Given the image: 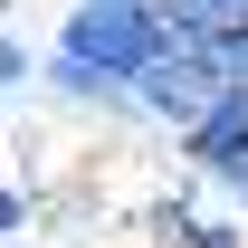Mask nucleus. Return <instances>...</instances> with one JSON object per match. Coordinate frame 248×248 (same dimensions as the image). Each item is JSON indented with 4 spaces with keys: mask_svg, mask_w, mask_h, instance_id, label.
Segmentation results:
<instances>
[{
    "mask_svg": "<svg viewBox=\"0 0 248 248\" xmlns=\"http://www.w3.org/2000/svg\"><path fill=\"white\" fill-rule=\"evenodd\" d=\"M172 143H182V162L210 191H229V201L248 210V86H219V105L191 124V134H172Z\"/></svg>",
    "mask_w": 248,
    "mask_h": 248,
    "instance_id": "nucleus-3",
    "label": "nucleus"
},
{
    "mask_svg": "<svg viewBox=\"0 0 248 248\" xmlns=\"http://www.w3.org/2000/svg\"><path fill=\"white\" fill-rule=\"evenodd\" d=\"M10 229H29V191L19 182H0V239H10Z\"/></svg>",
    "mask_w": 248,
    "mask_h": 248,
    "instance_id": "nucleus-8",
    "label": "nucleus"
},
{
    "mask_svg": "<svg viewBox=\"0 0 248 248\" xmlns=\"http://www.w3.org/2000/svg\"><path fill=\"white\" fill-rule=\"evenodd\" d=\"M219 48V67H229V86H248V29H229V38H210Z\"/></svg>",
    "mask_w": 248,
    "mask_h": 248,
    "instance_id": "nucleus-7",
    "label": "nucleus"
},
{
    "mask_svg": "<svg viewBox=\"0 0 248 248\" xmlns=\"http://www.w3.org/2000/svg\"><path fill=\"white\" fill-rule=\"evenodd\" d=\"M219 86H229V67H219V48L210 38H162V58L134 77V115L143 124H162V134H191V124L219 105Z\"/></svg>",
    "mask_w": 248,
    "mask_h": 248,
    "instance_id": "nucleus-2",
    "label": "nucleus"
},
{
    "mask_svg": "<svg viewBox=\"0 0 248 248\" xmlns=\"http://www.w3.org/2000/svg\"><path fill=\"white\" fill-rule=\"evenodd\" d=\"M162 19L182 38H229V29H248V0H153Z\"/></svg>",
    "mask_w": 248,
    "mask_h": 248,
    "instance_id": "nucleus-5",
    "label": "nucleus"
},
{
    "mask_svg": "<svg viewBox=\"0 0 248 248\" xmlns=\"http://www.w3.org/2000/svg\"><path fill=\"white\" fill-rule=\"evenodd\" d=\"M143 239H153V248H248V219L201 210L191 191H162L153 210H143Z\"/></svg>",
    "mask_w": 248,
    "mask_h": 248,
    "instance_id": "nucleus-4",
    "label": "nucleus"
},
{
    "mask_svg": "<svg viewBox=\"0 0 248 248\" xmlns=\"http://www.w3.org/2000/svg\"><path fill=\"white\" fill-rule=\"evenodd\" d=\"M29 77H38V58H29V48H19L10 29H0V95H19Z\"/></svg>",
    "mask_w": 248,
    "mask_h": 248,
    "instance_id": "nucleus-6",
    "label": "nucleus"
},
{
    "mask_svg": "<svg viewBox=\"0 0 248 248\" xmlns=\"http://www.w3.org/2000/svg\"><path fill=\"white\" fill-rule=\"evenodd\" d=\"M162 38H172V19H162L153 0H67V29L58 48H48V86L67 95V105H95V115H134V77L162 58Z\"/></svg>",
    "mask_w": 248,
    "mask_h": 248,
    "instance_id": "nucleus-1",
    "label": "nucleus"
}]
</instances>
